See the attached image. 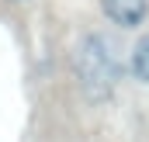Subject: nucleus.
Here are the masks:
<instances>
[{
    "instance_id": "obj_2",
    "label": "nucleus",
    "mask_w": 149,
    "mask_h": 142,
    "mask_svg": "<svg viewBox=\"0 0 149 142\" xmlns=\"http://www.w3.org/2000/svg\"><path fill=\"white\" fill-rule=\"evenodd\" d=\"M101 7L118 28H135L149 17V0H101Z\"/></svg>"
},
{
    "instance_id": "obj_1",
    "label": "nucleus",
    "mask_w": 149,
    "mask_h": 142,
    "mask_svg": "<svg viewBox=\"0 0 149 142\" xmlns=\"http://www.w3.org/2000/svg\"><path fill=\"white\" fill-rule=\"evenodd\" d=\"M73 66H76V80L83 87V94L90 101H104L111 97L118 80H121V59H118V49L108 35L101 31H90V35L80 38L76 45V56H73Z\"/></svg>"
},
{
    "instance_id": "obj_3",
    "label": "nucleus",
    "mask_w": 149,
    "mask_h": 142,
    "mask_svg": "<svg viewBox=\"0 0 149 142\" xmlns=\"http://www.w3.org/2000/svg\"><path fill=\"white\" fill-rule=\"evenodd\" d=\"M128 70H132L135 80L149 83V35H142L135 42V49H132V56H128Z\"/></svg>"
}]
</instances>
